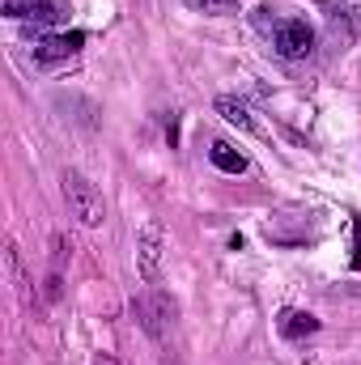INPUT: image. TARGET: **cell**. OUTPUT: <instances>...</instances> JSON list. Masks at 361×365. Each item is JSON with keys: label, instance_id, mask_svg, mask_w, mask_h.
I'll use <instances>...</instances> for the list:
<instances>
[{"label": "cell", "instance_id": "1", "mask_svg": "<svg viewBox=\"0 0 361 365\" xmlns=\"http://www.w3.org/2000/svg\"><path fill=\"white\" fill-rule=\"evenodd\" d=\"M64 195H68V208L81 225H102L106 221V204H102V191L93 187L81 170H64Z\"/></svg>", "mask_w": 361, "mask_h": 365}, {"label": "cell", "instance_id": "2", "mask_svg": "<svg viewBox=\"0 0 361 365\" xmlns=\"http://www.w3.org/2000/svg\"><path fill=\"white\" fill-rule=\"evenodd\" d=\"M162 251H166V234L158 221H145L141 234H136V268H141V280H158V268H162Z\"/></svg>", "mask_w": 361, "mask_h": 365}, {"label": "cell", "instance_id": "3", "mask_svg": "<svg viewBox=\"0 0 361 365\" xmlns=\"http://www.w3.org/2000/svg\"><path fill=\"white\" fill-rule=\"evenodd\" d=\"M272 47H276L285 60H302V56H310V47H315V30H310L306 21H280Z\"/></svg>", "mask_w": 361, "mask_h": 365}, {"label": "cell", "instance_id": "4", "mask_svg": "<svg viewBox=\"0 0 361 365\" xmlns=\"http://www.w3.org/2000/svg\"><path fill=\"white\" fill-rule=\"evenodd\" d=\"M4 17H13V21L34 17L39 26H56V21H64V4H60V0H34V4H17V0H9V4H4Z\"/></svg>", "mask_w": 361, "mask_h": 365}, {"label": "cell", "instance_id": "5", "mask_svg": "<svg viewBox=\"0 0 361 365\" xmlns=\"http://www.w3.org/2000/svg\"><path fill=\"white\" fill-rule=\"evenodd\" d=\"M81 43H86L81 30H73V34H47V38L34 43V60H68L73 51H81Z\"/></svg>", "mask_w": 361, "mask_h": 365}, {"label": "cell", "instance_id": "6", "mask_svg": "<svg viewBox=\"0 0 361 365\" xmlns=\"http://www.w3.org/2000/svg\"><path fill=\"white\" fill-rule=\"evenodd\" d=\"M319 331V319L306 314V310H285L280 314V336L285 340H302V336H315Z\"/></svg>", "mask_w": 361, "mask_h": 365}, {"label": "cell", "instance_id": "7", "mask_svg": "<svg viewBox=\"0 0 361 365\" xmlns=\"http://www.w3.org/2000/svg\"><path fill=\"white\" fill-rule=\"evenodd\" d=\"M217 115L225 119V123H234V128H243V132H260V123H255V115L238 102V98H217Z\"/></svg>", "mask_w": 361, "mask_h": 365}, {"label": "cell", "instance_id": "8", "mask_svg": "<svg viewBox=\"0 0 361 365\" xmlns=\"http://www.w3.org/2000/svg\"><path fill=\"white\" fill-rule=\"evenodd\" d=\"M208 158H213V166L225 170V175H243V170H247V158H243L234 145H225V140H217V145L208 149Z\"/></svg>", "mask_w": 361, "mask_h": 365}, {"label": "cell", "instance_id": "9", "mask_svg": "<svg viewBox=\"0 0 361 365\" xmlns=\"http://www.w3.org/2000/svg\"><path fill=\"white\" fill-rule=\"evenodd\" d=\"M195 9H204L208 17H230V13H238V0H191Z\"/></svg>", "mask_w": 361, "mask_h": 365}, {"label": "cell", "instance_id": "10", "mask_svg": "<svg viewBox=\"0 0 361 365\" xmlns=\"http://www.w3.org/2000/svg\"><path fill=\"white\" fill-rule=\"evenodd\" d=\"M93 365H119V361H115V357H98Z\"/></svg>", "mask_w": 361, "mask_h": 365}]
</instances>
